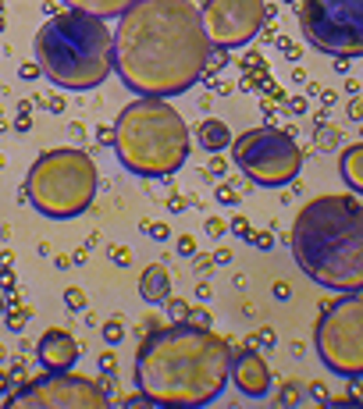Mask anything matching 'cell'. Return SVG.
<instances>
[{
	"instance_id": "obj_1",
	"label": "cell",
	"mask_w": 363,
	"mask_h": 409,
	"mask_svg": "<svg viewBox=\"0 0 363 409\" xmlns=\"http://www.w3.org/2000/svg\"><path fill=\"white\" fill-rule=\"evenodd\" d=\"M211 39L192 0H136L114 29V72L139 96H178L199 82Z\"/></svg>"
},
{
	"instance_id": "obj_2",
	"label": "cell",
	"mask_w": 363,
	"mask_h": 409,
	"mask_svg": "<svg viewBox=\"0 0 363 409\" xmlns=\"http://www.w3.org/2000/svg\"><path fill=\"white\" fill-rule=\"evenodd\" d=\"M232 374V345L203 324L178 320L143 338L136 353V388L150 405H211Z\"/></svg>"
},
{
	"instance_id": "obj_3",
	"label": "cell",
	"mask_w": 363,
	"mask_h": 409,
	"mask_svg": "<svg viewBox=\"0 0 363 409\" xmlns=\"http://www.w3.org/2000/svg\"><path fill=\"white\" fill-rule=\"evenodd\" d=\"M306 278L331 292H363V203L345 193L310 200L289 231Z\"/></svg>"
},
{
	"instance_id": "obj_4",
	"label": "cell",
	"mask_w": 363,
	"mask_h": 409,
	"mask_svg": "<svg viewBox=\"0 0 363 409\" xmlns=\"http://www.w3.org/2000/svg\"><path fill=\"white\" fill-rule=\"evenodd\" d=\"M32 50L39 72L58 89L89 93L114 72V29L75 8L46 18L32 39Z\"/></svg>"
},
{
	"instance_id": "obj_5",
	"label": "cell",
	"mask_w": 363,
	"mask_h": 409,
	"mask_svg": "<svg viewBox=\"0 0 363 409\" xmlns=\"http://www.w3.org/2000/svg\"><path fill=\"white\" fill-rule=\"evenodd\" d=\"M189 129L161 96H139L114 122V153L139 178H168L189 160Z\"/></svg>"
},
{
	"instance_id": "obj_6",
	"label": "cell",
	"mask_w": 363,
	"mask_h": 409,
	"mask_svg": "<svg viewBox=\"0 0 363 409\" xmlns=\"http://www.w3.org/2000/svg\"><path fill=\"white\" fill-rule=\"evenodd\" d=\"M96 186H100V174L93 157L82 150L61 146V150H46L32 160L25 178V196L43 217L68 221L93 207Z\"/></svg>"
},
{
	"instance_id": "obj_7",
	"label": "cell",
	"mask_w": 363,
	"mask_h": 409,
	"mask_svg": "<svg viewBox=\"0 0 363 409\" xmlns=\"http://www.w3.org/2000/svg\"><path fill=\"white\" fill-rule=\"evenodd\" d=\"M321 363L338 377H363V292H342L314 331Z\"/></svg>"
},
{
	"instance_id": "obj_8",
	"label": "cell",
	"mask_w": 363,
	"mask_h": 409,
	"mask_svg": "<svg viewBox=\"0 0 363 409\" xmlns=\"http://www.w3.org/2000/svg\"><path fill=\"white\" fill-rule=\"evenodd\" d=\"M232 160L235 167L256 186H289L299 167H303V150L289 132L278 129H249L239 139H232Z\"/></svg>"
},
{
	"instance_id": "obj_9",
	"label": "cell",
	"mask_w": 363,
	"mask_h": 409,
	"mask_svg": "<svg viewBox=\"0 0 363 409\" xmlns=\"http://www.w3.org/2000/svg\"><path fill=\"white\" fill-rule=\"evenodd\" d=\"M299 29L324 53L363 57V0H303Z\"/></svg>"
},
{
	"instance_id": "obj_10",
	"label": "cell",
	"mask_w": 363,
	"mask_h": 409,
	"mask_svg": "<svg viewBox=\"0 0 363 409\" xmlns=\"http://www.w3.org/2000/svg\"><path fill=\"white\" fill-rule=\"evenodd\" d=\"M111 398L93 377L72 370H46L43 377L4 395V409H103Z\"/></svg>"
},
{
	"instance_id": "obj_11",
	"label": "cell",
	"mask_w": 363,
	"mask_h": 409,
	"mask_svg": "<svg viewBox=\"0 0 363 409\" xmlns=\"http://www.w3.org/2000/svg\"><path fill=\"white\" fill-rule=\"evenodd\" d=\"M199 18H203V32L211 39V46L228 50V46L249 43L264 29L268 4L264 0H206L199 8Z\"/></svg>"
},
{
	"instance_id": "obj_12",
	"label": "cell",
	"mask_w": 363,
	"mask_h": 409,
	"mask_svg": "<svg viewBox=\"0 0 363 409\" xmlns=\"http://www.w3.org/2000/svg\"><path fill=\"white\" fill-rule=\"evenodd\" d=\"M228 381L246 395V398H264L271 391V370L264 363L260 353L253 349H242V353H232V374Z\"/></svg>"
},
{
	"instance_id": "obj_13",
	"label": "cell",
	"mask_w": 363,
	"mask_h": 409,
	"mask_svg": "<svg viewBox=\"0 0 363 409\" xmlns=\"http://www.w3.org/2000/svg\"><path fill=\"white\" fill-rule=\"evenodd\" d=\"M36 356H39L43 370H72L79 363V342L65 327H50V331H43V338L36 345Z\"/></svg>"
},
{
	"instance_id": "obj_14",
	"label": "cell",
	"mask_w": 363,
	"mask_h": 409,
	"mask_svg": "<svg viewBox=\"0 0 363 409\" xmlns=\"http://www.w3.org/2000/svg\"><path fill=\"white\" fill-rule=\"evenodd\" d=\"M139 296L146 299V303H164L168 296H171V274H168V267L164 264H150L146 271H143V278H139Z\"/></svg>"
},
{
	"instance_id": "obj_15",
	"label": "cell",
	"mask_w": 363,
	"mask_h": 409,
	"mask_svg": "<svg viewBox=\"0 0 363 409\" xmlns=\"http://www.w3.org/2000/svg\"><path fill=\"white\" fill-rule=\"evenodd\" d=\"M338 174H342V182L363 196V143L356 146H345L342 157H338Z\"/></svg>"
},
{
	"instance_id": "obj_16",
	"label": "cell",
	"mask_w": 363,
	"mask_h": 409,
	"mask_svg": "<svg viewBox=\"0 0 363 409\" xmlns=\"http://www.w3.org/2000/svg\"><path fill=\"white\" fill-rule=\"evenodd\" d=\"M68 8H75V11H86V15H93V18H121L136 0H65Z\"/></svg>"
},
{
	"instance_id": "obj_17",
	"label": "cell",
	"mask_w": 363,
	"mask_h": 409,
	"mask_svg": "<svg viewBox=\"0 0 363 409\" xmlns=\"http://www.w3.org/2000/svg\"><path fill=\"white\" fill-rule=\"evenodd\" d=\"M196 143H199L206 153H221L225 146H232V132H228L225 122L206 118V122H199V129H196Z\"/></svg>"
},
{
	"instance_id": "obj_18",
	"label": "cell",
	"mask_w": 363,
	"mask_h": 409,
	"mask_svg": "<svg viewBox=\"0 0 363 409\" xmlns=\"http://www.w3.org/2000/svg\"><path fill=\"white\" fill-rule=\"evenodd\" d=\"M100 335H103V342H107V345H118V342L125 338V324L114 317V320H107V324H103V331H100Z\"/></svg>"
},
{
	"instance_id": "obj_19",
	"label": "cell",
	"mask_w": 363,
	"mask_h": 409,
	"mask_svg": "<svg viewBox=\"0 0 363 409\" xmlns=\"http://www.w3.org/2000/svg\"><path fill=\"white\" fill-rule=\"evenodd\" d=\"M4 320H8V327H11V331H22V327L29 324V310H25V306L8 310V317H4Z\"/></svg>"
},
{
	"instance_id": "obj_20",
	"label": "cell",
	"mask_w": 363,
	"mask_h": 409,
	"mask_svg": "<svg viewBox=\"0 0 363 409\" xmlns=\"http://www.w3.org/2000/svg\"><path fill=\"white\" fill-rule=\"evenodd\" d=\"M299 402H303V388H299V384H285L278 405H299Z\"/></svg>"
},
{
	"instance_id": "obj_21",
	"label": "cell",
	"mask_w": 363,
	"mask_h": 409,
	"mask_svg": "<svg viewBox=\"0 0 363 409\" xmlns=\"http://www.w3.org/2000/svg\"><path fill=\"white\" fill-rule=\"evenodd\" d=\"M65 306H68V310H82V306H86L82 288H68V292H65Z\"/></svg>"
},
{
	"instance_id": "obj_22",
	"label": "cell",
	"mask_w": 363,
	"mask_h": 409,
	"mask_svg": "<svg viewBox=\"0 0 363 409\" xmlns=\"http://www.w3.org/2000/svg\"><path fill=\"white\" fill-rule=\"evenodd\" d=\"M164 303H168V313H171L175 320H189V306H185L182 299H171V296H168Z\"/></svg>"
},
{
	"instance_id": "obj_23",
	"label": "cell",
	"mask_w": 363,
	"mask_h": 409,
	"mask_svg": "<svg viewBox=\"0 0 363 409\" xmlns=\"http://www.w3.org/2000/svg\"><path fill=\"white\" fill-rule=\"evenodd\" d=\"M249 242H253V246H260V249H271V246H275V235H271V231H253Z\"/></svg>"
},
{
	"instance_id": "obj_24",
	"label": "cell",
	"mask_w": 363,
	"mask_h": 409,
	"mask_svg": "<svg viewBox=\"0 0 363 409\" xmlns=\"http://www.w3.org/2000/svg\"><path fill=\"white\" fill-rule=\"evenodd\" d=\"M96 363H100V370H103V374H114V367H118L114 353H100V360H96Z\"/></svg>"
},
{
	"instance_id": "obj_25",
	"label": "cell",
	"mask_w": 363,
	"mask_h": 409,
	"mask_svg": "<svg viewBox=\"0 0 363 409\" xmlns=\"http://www.w3.org/2000/svg\"><path fill=\"white\" fill-rule=\"evenodd\" d=\"M232 231H235V235H242V239H249V235H253V228H249V221H246V217H235V221H232Z\"/></svg>"
},
{
	"instance_id": "obj_26",
	"label": "cell",
	"mask_w": 363,
	"mask_h": 409,
	"mask_svg": "<svg viewBox=\"0 0 363 409\" xmlns=\"http://www.w3.org/2000/svg\"><path fill=\"white\" fill-rule=\"evenodd\" d=\"M178 253H182V257H192V253H196V242H192V235H182V239H178Z\"/></svg>"
},
{
	"instance_id": "obj_27",
	"label": "cell",
	"mask_w": 363,
	"mask_h": 409,
	"mask_svg": "<svg viewBox=\"0 0 363 409\" xmlns=\"http://www.w3.org/2000/svg\"><path fill=\"white\" fill-rule=\"evenodd\" d=\"M0 292H15V274L4 267V274H0Z\"/></svg>"
},
{
	"instance_id": "obj_28",
	"label": "cell",
	"mask_w": 363,
	"mask_h": 409,
	"mask_svg": "<svg viewBox=\"0 0 363 409\" xmlns=\"http://www.w3.org/2000/svg\"><path fill=\"white\" fill-rule=\"evenodd\" d=\"M146 231L153 239H168V224H146Z\"/></svg>"
},
{
	"instance_id": "obj_29",
	"label": "cell",
	"mask_w": 363,
	"mask_h": 409,
	"mask_svg": "<svg viewBox=\"0 0 363 409\" xmlns=\"http://www.w3.org/2000/svg\"><path fill=\"white\" fill-rule=\"evenodd\" d=\"M345 114H349V118H352V122H356V118H363V107H359V100H356V96L349 100V107H345Z\"/></svg>"
},
{
	"instance_id": "obj_30",
	"label": "cell",
	"mask_w": 363,
	"mask_h": 409,
	"mask_svg": "<svg viewBox=\"0 0 363 409\" xmlns=\"http://www.w3.org/2000/svg\"><path fill=\"white\" fill-rule=\"evenodd\" d=\"M8 391H11V374H8V370H0V398H4Z\"/></svg>"
},
{
	"instance_id": "obj_31",
	"label": "cell",
	"mask_w": 363,
	"mask_h": 409,
	"mask_svg": "<svg viewBox=\"0 0 363 409\" xmlns=\"http://www.w3.org/2000/svg\"><path fill=\"white\" fill-rule=\"evenodd\" d=\"M36 75H39V65H36V61L22 65V79H36Z\"/></svg>"
},
{
	"instance_id": "obj_32",
	"label": "cell",
	"mask_w": 363,
	"mask_h": 409,
	"mask_svg": "<svg viewBox=\"0 0 363 409\" xmlns=\"http://www.w3.org/2000/svg\"><path fill=\"white\" fill-rule=\"evenodd\" d=\"M111 253H114V264H128V260H132V253H128V249H121V246H114Z\"/></svg>"
},
{
	"instance_id": "obj_33",
	"label": "cell",
	"mask_w": 363,
	"mask_h": 409,
	"mask_svg": "<svg viewBox=\"0 0 363 409\" xmlns=\"http://www.w3.org/2000/svg\"><path fill=\"white\" fill-rule=\"evenodd\" d=\"M206 231H211V235H221V231H225V224H221L218 217H211V221H206Z\"/></svg>"
},
{
	"instance_id": "obj_34",
	"label": "cell",
	"mask_w": 363,
	"mask_h": 409,
	"mask_svg": "<svg viewBox=\"0 0 363 409\" xmlns=\"http://www.w3.org/2000/svg\"><path fill=\"white\" fill-rule=\"evenodd\" d=\"M218 196H221V203H235V189H232V186H221Z\"/></svg>"
},
{
	"instance_id": "obj_35",
	"label": "cell",
	"mask_w": 363,
	"mask_h": 409,
	"mask_svg": "<svg viewBox=\"0 0 363 409\" xmlns=\"http://www.w3.org/2000/svg\"><path fill=\"white\" fill-rule=\"evenodd\" d=\"M29 125H32V118H29V114L22 110V118L15 122V129H18V132H29Z\"/></svg>"
},
{
	"instance_id": "obj_36",
	"label": "cell",
	"mask_w": 363,
	"mask_h": 409,
	"mask_svg": "<svg viewBox=\"0 0 363 409\" xmlns=\"http://www.w3.org/2000/svg\"><path fill=\"white\" fill-rule=\"evenodd\" d=\"M0 313H8V303H4V296H0Z\"/></svg>"
},
{
	"instance_id": "obj_37",
	"label": "cell",
	"mask_w": 363,
	"mask_h": 409,
	"mask_svg": "<svg viewBox=\"0 0 363 409\" xmlns=\"http://www.w3.org/2000/svg\"><path fill=\"white\" fill-rule=\"evenodd\" d=\"M0 32H4V18H0Z\"/></svg>"
},
{
	"instance_id": "obj_38",
	"label": "cell",
	"mask_w": 363,
	"mask_h": 409,
	"mask_svg": "<svg viewBox=\"0 0 363 409\" xmlns=\"http://www.w3.org/2000/svg\"><path fill=\"white\" fill-rule=\"evenodd\" d=\"M0 360H4V349H0Z\"/></svg>"
},
{
	"instance_id": "obj_39",
	"label": "cell",
	"mask_w": 363,
	"mask_h": 409,
	"mask_svg": "<svg viewBox=\"0 0 363 409\" xmlns=\"http://www.w3.org/2000/svg\"><path fill=\"white\" fill-rule=\"evenodd\" d=\"M359 89H363V86H359Z\"/></svg>"
}]
</instances>
